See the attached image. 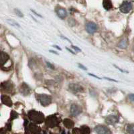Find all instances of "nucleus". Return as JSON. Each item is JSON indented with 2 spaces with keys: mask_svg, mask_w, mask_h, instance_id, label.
<instances>
[{
  "mask_svg": "<svg viewBox=\"0 0 134 134\" xmlns=\"http://www.w3.org/2000/svg\"><path fill=\"white\" fill-rule=\"evenodd\" d=\"M30 118L34 122L37 123V124H40L44 121V117L43 116V114L41 112H38L35 111H31L28 113Z\"/></svg>",
  "mask_w": 134,
  "mask_h": 134,
  "instance_id": "f257e3e1",
  "label": "nucleus"
},
{
  "mask_svg": "<svg viewBox=\"0 0 134 134\" xmlns=\"http://www.w3.org/2000/svg\"><path fill=\"white\" fill-rule=\"evenodd\" d=\"M38 99L41 103V105L44 107L48 106L52 102V97L50 95L46 94H40L38 95Z\"/></svg>",
  "mask_w": 134,
  "mask_h": 134,
  "instance_id": "f03ea898",
  "label": "nucleus"
},
{
  "mask_svg": "<svg viewBox=\"0 0 134 134\" xmlns=\"http://www.w3.org/2000/svg\"><path fill=\"white\" fill-rule=\"evenodd\" d=\"M132 7L133 5L131 2H128V1H124L119 6V10L121 12L124 13V14H127L131 10Z\"/></svg>",
  "mask_w": 134,
  "mask_h": 134,
  "instance_id": "7ed1b4c3",
  "label": "nucleus"
},
{
  "mask_svg": "<svg viewBox=\"0 0 134 134\" xmlns=\"http://www.w3.org/2000/svg\"><path fill=\"white\" fill-rule=\"evenodd\" d=\"M82 108H81V106H79V105H76V104H72L70 107V114L72 116H74V117H76L78 116L79 115L81 114L82 113Z\"/></svg>",
  "mask_w": 134,
  "mask_h": 134,
  "instance_id": "20e7f679",
  "label": "nucleus"
},
{
  "mask_svg": "<svg viewBox=\"0 0 134 134\" xmlns=\"http://www.w3.org/2000/svg\"><path fill=\"white\" fill-rule=\"evenodd\" d=\"M86 30L87 31L88 34H93L94 32H96L98 29L97 25L93 21H89L86 24Z\"/></svg>",
  "mask_w": 134,
  "mask_h": 134,
  "instance_id": "39448f33",
  "label": "nucleus"
},
{
  "mask_svg": "<svg viewBox=\"0 0 134 134\" xmlns=\"http://www.w3.org/2000/svg\"><path fill=\"white\" fill-rule=\"evenodd\" d=\"M94 130L97 134H111L109 129L105 125H97Z\"/></svg>",
  "mask_w": 134,
  "mask_h": 134,
  "instance_id": "423d86ee",
  "label": "nucleus"
},
{
  "mask_svg": "<svg viewBox=\"0 0 134 134\" xmlns=\"http://www.w3.org/2000/svg\"><path fill=\"white\" fill-rule=\"evenodd\" d=\"M46 124L49 127H52L57 126L58 124V121L57 120V117H54V115H52L48 117L47 119H46Z\"/></svg>",
  "mask_w": 134,
  "mask_h": 134,
  "instance_id": "0eeeda50",
  "label": "nucleus"
},
{
  "mask_svg": "<svg viewBox=\"0 0 134 134\" xmlns=\"http://www.w3.org/2000/svg\"><path fill=\"white\" fill-rule=\"evenodd\" d=\"M119 117L116 115H109L105 119V122L109 125H113L119 122Z\"/></svg>",
  "mask_w": 134,
  "mask_h": 134,
  "instance_id": "6e6552de",
  "label": "nucleus"
},
{
  "mask_svg": "<svg viewBox=\"0 0 134 134\" xmlns=\"http://www.w3.org/2000/svg\"><path fill=\"white\" fill-rule=\"evenodd\" d=\"M9 57L8 54L3 52H0V66L4 65L9 60Z\"/></svg>",
  "mask_w": 134,
  "mask_h": 134,
  "instance_id": "1a4fd4ad",
  "label": "nucleus"
},
{
  "mask_svg": "<svg viewBox=\"0 0 134 134\" xmlns=\"http://www.w3.org/2000/svg\"><path fill=\"white\" fill-rule=\"evenodd\" d=\"M56 13L57 15L60 19H64L67 16V12L63 8H58L56 9Z\"/></svg>",
  "mask_w": 134,
  "mask_h": 134,
  "instance_id": "9d476101",
  "label": "nucleus"
},
{
  "mask_svg": "<svg viewBox=\"0 0 134 134\" xmlns=\"http://www.w3.org/2000/svg\"><path fill=\"white\" fill-rule=\"evenodd\" d=\"M69 88L70 90L74 93H78V92H81L82 91V87L78 84L72 83L69 85Z\"/></svg>",
  "mask_w": 134,
  "mask_h": 134,
  "instance_id": "9b49d317",
  "label": "nucleus"
},
{
  "mask_svg": "<svg viewBox=\"0 0 134 134\" xmlns=\"http://www.w3.org/2000/svg\"><path fill=\"white\" fill-rule=\"evenodd\" d=\"M20 92L21 93V94L26 96L30 93V88L26 83H23L21 85V88H20Z\"/></svg>",
  "mask_w": 134,
  "mask_h": 134,
  "instance_id": "f8f14e48",
  "label": "nucleus"
},
{
  "mask_svg": "<svg viewBox=\"0 0 134 134\" xmlns=\"http://www.w3.org/2000/svg\"><path fill=\"white\" fill-rule=\"evenodd\" d=\"M1 99H2V103L8 107H11L12 105V100L9 97L7 96V95H2Z\"/></svg>",
  "mask_w": 134,
  "mask_h": 134,
  "instance_id": "ddd939ff",
  "label": "nucleus"
},
{
  "mask_svg": "<svg viewBox=\"0 0 134 134\" xmlns=\"http://www.w3.org/2000/svg\"><path fill=\"white\" fill-rule=\"evenodd\" d=\"M103 6L106 10H109L113 8V4L109 0H105L103 2Z\"/></svg>",
  "mask_w": 134,
  "mask_h": 134,
  "instance_id": "4468645a",
  "label": "nucleus"
},
{
  "mask_svg": "<svg viewBox=\"0 0 134 134\" xmlns=\"http://www.w3.org/2000/svg\"><path fill=\"white\" fill-rule=\"evenodd\" d=\"M63 124H64V125L66 128H69V129H70V128L73 127L74 126V122L70 119H65L64 121H63Z\"/></svg>",
  "mask_w": 134,
  "mask_h": 134,
  "instance_id": "2eb2a0df",
  "label": "nucleus"
},
{
  "mask_svg": "<svg viewBox=\"0 0 134 134\" xmlns=\"http://www.w3.org/2000/svg\"><path fill=\"white\" fill-rule=\"evenodd\" d=\"M118 46L122 49L126 48L127 46V41L126 39H125V38L122 39V40L119 42V44H118Z\"/></svg>",
  "mask_w": 134,
  "mask_h": 134,
  "instance_id": "dca6fc26",
  "label": "nucleus"
},
{
  "mask_svg": "<svg viewBox=\"0 0 134 134\" xmlns=\"http://www.w3.org/2000/svg\"><path fill=\"white\" fill-rule=\"evenodd\" d=\"M80 130H81V134H89L91 132L89 127L86 126V125H83V126L81 127Z\"/></svg>",
  "mask_w": 134,
  "mask_h": 134,
  "instance_id": "f3484780",
  "label": "nucleus"
},
{
  "mask_svg": "<svg viewBox=\"0 0 134 134\" xmlns=\"http://www.w3.org/2000/svg\"><path fill=\"white\" fill-rule=\"evenodd\" d=\"M127 131L129 134H134V125H129L127 127Z\"/></svg>",
  "mask_w": 134,
  "mask_h": 134,
  "instance_id": "a211bd4d",
  "label": "nucleus"
},
{
  "mask_svg": "<svg viewBox=\"0 0 134 134\" xmlns=\"http://www.w3.org/2000/svg\"><path fill=\"white\" fill-rule=\"evenodd\" d=\"M7 22L8 24L11 25V26H17V27H20V25L18 24L17 23L16 21H14V20H7Z\"/></svg>",
  "mask_w": 134,
  "mask_h": 134,
  "instance_id": "6ab92c4d",
  "label": "nucleus"
},
{
  "mask_svg": "<svg viewBox=\"0 0 134 134\" xmlns=\"http://www.w3.org/2000/svg\"><path fill=\"white\" fill-rule=\"evenodd\" d=\"M14 12H15V14H17V15H18L19 17H23L24 16V15H23V14H22V13H21V12L20 10H19L18 9H14Z\"/></svg>",
  "mask_w": 134,
  "mask_h": 134,
  "instance_id": "aec40b11",
  "label": "nucleus"
},
{
  "mask_svg": "<svg viewBox=\"0 0 134 134\" xmlns=\"http://www.w3.org/2000/svg\"><path fill=\"white\" fill-rule=\"evenodd\" d=\"M72 132H73V134H81V130L79 129V128H75V129H74Z\"/></svg>",
  "mask_w": 134,
  "mask_h": 134,
  "instance_id": "412c9836",
  "label": "nucleus"
},
{
  "mask_svg": "<svg viewBox=\"0 0 134 134\" xmlns=\"http://www.w3.org/2000/svg\"><path fill=\"white\" fill-rule=\"evenodd\" d=\"M128 97H129V99H130V100H131V101H134V94H129Z\"/></svg>",
  "mask_w": 134,
  "mask_h": 134,
  "instance_id": "4be33fe9",
  "label": "nucleus"
},
{
  "mask_svg": "<svg viewBox=\"0 0 134 134\" xmlns=\"http://www.w3.org/2000/svg\"><path fill=\"white\" fill-rule=\"evenodd\" d=\"M78 65H79V68H81V69H83L84 70H87V68H86L85 66H84L83 65H82V64H78Z\"/></svg>",
  "mask_w": 134,
  "mask_h": 134,
  "instance_id": "5701e85b",
  "label": "nucleus"
},
{
  "mask_svg": "<svg viewBox=\"0 0 134 134\" xmlns=\"http://www.w3.org/2000/svg\"><path fill=\"white\" fill-rule=\"evenodd\" d=\"M72 48H73L74 49H75V50H77V51H79V52H81V50L79 48L76 47V46H72Z\"/></svg>",
  "mask_w": 134,
  "mask_h": 134,
  "instance_id": "b1692460",
  "label": "nucleus"
},
{
  "mask_svg": "<svg viewBox=\"0 0 134 134\" xmlns=\"http://www.w3.org/2000/svg\"><path fill=\"white\" fill-rule=\"evenodd\" d=\"M46 64H48V67H50V69H54V66H53L52 65V64H50V63H49L48 62H46Z\"/></svg>",
  "mask_w": 134,
  "mask_h": 134,
  "instance_id": "393cba45",
  "label": "nucleus"
},
{
  "mask_svg": "<svg viewBox=\"0 0 134 134\" xmlns=\"http://www.w3.org/2000/svg\"><path fill=\"white\" fill-rule=\"evenodd\" d=\"M104 79H105L109 80V81H114V82H117V81H115V80H114V79H109V78H107V77H104Z\"/></svg>",
  "mask_w": 134,
  "mask_h": 134,
  "instance_id": "a878e982",
  "label": "nucleus"
},
{
  "mask_svg": "<svg viewBox=\"0 0 134 134\" xmlns=\"http://www.w3.org/2000/svg\"><path fill=\"white\" fill-rule=\"evenodd\" d=\"M89 75H91V76H94V78H96V79H100V78H99V76H95V75H93V74H89Z\"/></svg>",
  "mask_w": 134,
  "mask_h": 134,
  "instance_id": "bb28decb",
  "label": "nucleus"
},
{
  "mask_svg": "<svg viewBox=\"0 0 134 134\" xmlns=\"http://www.w3.org/2000/svg\"><path fill=\"white\" fill-rule=\"evenodd\" d=\"M66 48V50H69V52H70V53H72V54H75V52H74L73 51H72L71 50H70V49H69V48Z\"/></svg>",
  "mask_w": 134,
  "mask_h": 134,
  "instance_id": "cd10ccee",
  "label": "nucleus"
},
{
  "mask_svg": "<svg viewBox=\"0 0 134 134\" xmlns=\"http://www.w3.org/2000/svg\"><path fill=\"white\" fill-rule=\"evenodd\" d=\"M32 12H33V13H34V14H35L36 15H38V16L40 17V18H42V17L41 16V15H39V14H37V13L36 12H35V11H34V10H32Z\"/></svg>",
  "mask_w": 134,
  "mask_h": 134,
  "instance_id": "c85d7f7f",
  "label": "nucleus"
},
{
  "mask_svg": "<svg viewBox=\"0 0 134 134\" xmlns=\"http://www.w3.org/2000/svg\"><path fill=\"white\" fill-rule=\"evenodd\" d=\"M53 47H55V48H57V49H58V50H61V48H60V47H59V46H57V45H54V46H53Z\"/></svg>",
  "mask_w": 134,
  "mask_h": 134,
  "instance_id": "c756f323",
  "label": "nucleus"
},
{
  "mask_svg": "<svg viewBox=\"0 0 134 134\" xmlns=\"http://www.w3.org/2000/svg\"><path fill=\"white\" fill-rule=\"evenodd\" d=\"M50 52H53V53H55V54H57V52H54V51H52V50H50Z\"/></svg>",
  "mask_w": 134,
  "mask_h": 134,
  "instance_id": "7c9ffc66",
  "label": "nucleus"
}]
</instances>
